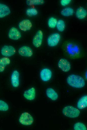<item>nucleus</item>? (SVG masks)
I'll use <instances>...</instances> for the list:
<instances>
[{
    "mask_svg": "<svg viewBox=\"0 0 87 130\" xmlns=\"http://www.w3.org/2000/svg\"><path fill=\"white\" fill-rule=\"evenodd\" d=\"M66 81L70 86L76 88H82L85 84L84 80L82 77L74 74L69 75L67 78Z\"/></svg>",
    "mask_w": 87,
    "mask_h": 130,
    "instance_id": "1",
    "label": "nucleus"
},
{
    "mask_svg": "<svg viewBox=\"0 0 87 130\" xmlns=\"http://www.w3.org/2000/svg\"><path fill=\"white\" fill-rule=\"evenodd\" d=\"M65 48L67 53L72 57H77L80 54V50L79 47L74 44L68 43L66 44Z\"/></svg>",
    "mask_w": 87,
    "mask_h": 130,
    "instance_id": "2",
    "label": "nucleus"
},
{
    "mask_svg": "<svg viewBox=\"0 0 87 130\" xmlns=\"http://www.w3.org/2000/svg\"><path fill=\"white\" fill-rule=\"evenodd\" d=\"M62 113L66 116L71 118H75L79 116L80 112L78 109L76 108L68 106L63 108Z\"/></svg>",
    "mask_w": 87,
    "mask_h": 130,
    "instance_id": "3",
    "label": "nucleus"
},
{
    "mask_svg": "<svg viewBox=\"0 0 87 130\" xmlns=\"http://www.w3.org/2000/svg\"><path fill=\"white\" fill-rule=\"evenodd\" d=\"M19 121L22 124L29 126L33 123L34 120L32 116L28 112L23 113L20 116Z\"/></svg>",
    "mask_w": 87,
    "mask_h": 130,
    "instance_id": "4",
    "label": "nucleus"
},
{
    "mask_svg": "<svg viewBox=\"0 0 87 130\" xmlns=\"http://www.w3.org/2000/svg\"><path fill=\"white\" fill-rule=\"evenodd\" d=\"M60 39V36L58 33H54L50 35L48 37L47 42L48 45L53 47L57 46Z\"/></svg>",
    "mask_w": 87,
    "mask_h": 130,
    "instance_id": "5",
    "label": "nucleus"
},
{
    "mask_svg": "<svg viewBox=\"0 0 87 130\" xmlns=\"http://www.w3.org/2000/svg\"><path fill=\"white\" fill-rule=\"evenodd\" d=\"M15 48L10 45H4L1 48V54L5 57H8L14 55L16 53Z\"/></svg>",
    "mask_w": 87,
    "mask_h": 130,
    "instance_id": "6",
    "label": "nucleus"
},
{
    "mask_svg": "<svg viewBox=\"0 0 87 130\" xmlns=\"http://www.w3.org/2000/svg\"><path fill=\"white\" fill-rule=\"evenodd\" d=\"M43 33L41 30H38L34 37L32 40V44L36 47H40L42 44L43 38Z\"/></svg>",
    "mask_w": 87,
    "mask_h": 130,
    "instance_id": "7",
    "label": "nucleus"
},
{
    "mask_svg": "<svg viewBox=\"0 0 87 130\" xmlns=\"http://www.w3.org/2000/svg\"><path fill=\"white\" fill-rule=\"evenodd\" d=\"M58 66L62 71L64 72L69 71L71 68L70 62L65 58H61L58 63Z\"/></svg>",
    "mask_w": 87,
    "mask_h": 130,
    "instance_id": "8",
    "label": "nucleus"
},
{
    "mask_svg": "<svg viewBox=\"0 0 87 130\" xmlns=\"http://www.w3.org/2000/svg\"><path fill=\"white\" fill-rule=\"evenodd\" d=\"M18 53L22 56L28 57H31L33 54L32 49L26 46H24L20 47L18 50Z\"/></svg>",
    "mask_w": 87,
    "mask_h": 130,
    "instance_id": "9",
    "label": "nucleus"
},
{
    "mask_svg": "<svg viewBox=\"0 0 87 130\" xmlns=\"http://www.w3.org/2000/svg\"><path fill=\"white\" fill-rule=\"evenodd\" d=\"M8 36L10 39L14 40H18L21 37L20 32L15 27H12L10 29L8 32Z\"/></svg>",
    "mask_w": 87,
    "mask_h": 130,
    "instance_id": "10",
    "label": "nucleus"
},
{
    "mask_svg": "<svg viewBox=\"0 0 87 130\" xmlns=\"http://www.w3.org/2000/svg\"><path fill=\"white\" fill-rule=\"evenodd\" d=\"M18 26L21 30L26 32L31 29L32 26V24L29 20L25 19L22 20L19 23Z\"/></svg>",
    "mask_w": 87,
    "mask_h": 130,
    "instance_id": "11",
    "label": "nucleus"
},
{
    "mask_svg": "<svg viewBox=\"0 0 87 130\" xmlns=\"http://www.w3.org/2000/svg\"><path fill=\"white\" fill-rule=\"evenodd\" d=\"M52 72L49 68H45L42 69L40 72V76L41 80L44 82H47L51 78Z\"/></svg>",
    "mask_w": 87,
    "mask_h": 130,
    "instance_id": "12",
    "label": "nucleus"
},
{
    "mask_svg": "<svg viewBox=\"0 0 87 130\" xmlns=\"http://www.w3.org/2000/svg\"><path fill=\"white\" fill-rule=\"evenodd\" d=\"M19 72L16 70H14L12 74L11 78V84L14 88H17L19 85Z\"/></svg>",
    "mask_w": 87,
    "mask_h": 130,
    "instance_id": "13",
    "label": "nucleus"
},
{
    "mask_svg": "<svg viewBox=\"0 0 87 130\" xmlns=\"http://www.w3.org/2000/svg\"><path fill=\"white\" fill-rule=\"evenodd\" d=\"M24 97L27 100H34L36 96L35 88L32 87L25 91L23 94Z\"/></svg>",
    "mask_w": 87,
    "mask_h": 130,
    "instance_id": "14",
    "label": "nucleus"
},
{
    "mask_svg": "<svg viewBox=\"0 0 87 130\" xmlns=\"http://www.w3.org/2000/svg\"><path fill=\"white\" fill-rule=\"evenodd\" d=\"M11 12L9 8L6 5L0 3V18L9 15Z\"/></svg>",
    "mask_w": 87,
    "mask_h": 130,
    "instance_id": "15",
    "label": "nucleus"
},
{
    "mask_svg": "<svg viewBox=\"0 0 87 130\" xmlns=\"http://www.w3.org/2000/svg\"><path fill=\"white\" fill-rule=\"evenodd\" d=\"M87 15V12L86 9L82 7L78 8L76 10V18L80 20L84 19Z\"/></svg>",
    "mask_w": 87,
    "mask_h": 130,
    "instance_id": "16",
    "label": "nucleus"
},
{
    "mask_svg": "<svg viewBox=\"0 0 87 130\" xmlns=\"http://www.w3.org/2000/svg\"><path fill=\"white\" fill-rule=\"evenodd\" d=\"M46 94L47 96L53 100H56L58 97L57 93L54 89L51 88H49L46 89Z\"/></svg>",
    "mask_w": 87,
    "mask_h": 130,
    "instance_id": "17",
    "label": "nucleus"
},
{
    "mask_svg": "<svg viewBox=\"0 0 87 130\" xmlns=\"http://www.w3.org/2000/svg\"><path fill=\"white\" fill-rule=\"evenodd\" d=\"M87 106V96L85 95L82 97L78 100L77 107L80 109H82Z\"/></svg>",
    "mask_w": 87,
    "mask_h": 130,
    "instance_id": "18",
    "label": "nucleus"
},
{
    "mask_svg": "<svg viewBox=\"0 0 87 130\" xmlns=\"http://www.w3.org/2000/svg\"><path fill=\"white\" fill-rule=\"evenodd\" d=\"M10 60L8 57H4L0 59V72L4 70L6 66L10 63Z\"/></svg>",
    "mask_w": 87,
    "mask_h": 130,
    "instance_id": "19",
    "label": "nucleus"
},
{
    "mask_svg": "<svg viewBox=\"0 0 87 130\" xmlns=\"http://www.w3.org/2000/svg\"><path fill=\"white\" fill-rule=\"evenodd\" d=\"M74 13V9L70 7H66L63 8L61 12V14L64 16H72Z\"/></svg>",
    "mask_w": 87,
    "mask_h": 130,
    "instance_id": "20",
    "label": "nucleus"
},
{
    "mask_svg": "<svg viewBox=\"0 0 87 130\" xmlns=\"http://www.w3.org/2000/svg\"><path fill=\"white\" fill-rule=\"evenodd\" d=\"M44 3L43 0H28L26 1L27 5L30 6L42 5Z\"/></svg>",
    "mask_w": 87,
    "mask_h": 130,
    "instance_id": "21",
    "label": "nucleus"
},
{
    "mask_svg": "<svg viewBox=\"0 0 87 130\" xmlns=\"http://www.w3.org/2000/svg\"><path fill=\"white\" fill-rule=\"evenodd\" d=\"M58 30L60 32H62L64 30L65 24L64 22L62 20H59L57 21L56 26Z\"/></svg>",
    "mask_w": 87,
    "mask_h": 130,
    "instance_id": "22",
    "label": "nucleus"
},
{
    "mask_svg": "<svg viewBox=\"0 0 87 130\" xmlns=\"http://www.w3.org/2000/svg\"><path fill=\"white\" fill-rule=\"evenodd\" d=\"M57 19L53 17L50 18L48 21V26L52 28H55L56 26L57 22Z\"/></svg>",
    "mask_w": 87,
    "mask_h": 130,
    "instance_id": "23",
    "label": "nucleus"
},
{
    "mask_svg": "<svg viewBox=\"0 0 87 130\" xmlns=\"http://www.w3.org/2000/svg\"><path fill=\"white\" fill-rule=\"evenodd\" d=\"M26 13V15L29 16H36L38 13L37 10L34 8H30L27 9Z\"/></svg>",
    "mask_w": 87,
    "mask_h": 130,
    "instance_id": "24",
    "label": "nucleus"
},
{
    "mask_svg": "<svg viewBox=\"0 0 87 130\" xmlns=\"http://www.w3.org/2000/svg\"><path fill=\"white\" fill-rule=\"evenodd\" d=\"M74 130H86V126L83 123L81 122H78L75 123L74 126Z\"/></svg>",
    "mask_w": 87,
    "mask_h": 130,
    "instance_id": "25",
    "label": "nucleus"
},
{
    "mask_svg": "<svg viewBox=\"0 0 87 130\" xmlns=\"http://www.w3.org/2000/svg\"><path fill=\"white\" fill-rule=\"evenodd\" d=\"M8 109V104L4 101L0 100V111H6Z\"/></svg>",
    "mask_w": 87,
    "mask_h": 130,
    "instance_id": "26",
    "label": "nucleus"
},
{
    "mask_svg": "<svg viewBox=\"0 0 87 130\" xmlns=\"http://www.w3.org/2000/svg\"><path fill=\"white\" fill-rule=\"evenodd\" d=\"M71 1V0H61L60 4L62 6H65L70 4Z\"/></svg>",
    "mask_w": 87,
    "mask_h": 130,
    "instance_id": "27",
    "label": "nucleus"
},
{
    "mask_svg": "<svg viewBox=\"0 0 87 130\" xmlns=\"http://www.w3.org/2000/svg\"><path fill=\"white\" fill-rule=\"evenodd\" d=\"M86 79H87V72H86Z\"/></svg>",
    "mask_w": 87,
    "mask_h": 130,
    "instance_id": "28",
    "label": "nucleus"
}]
</instances>
